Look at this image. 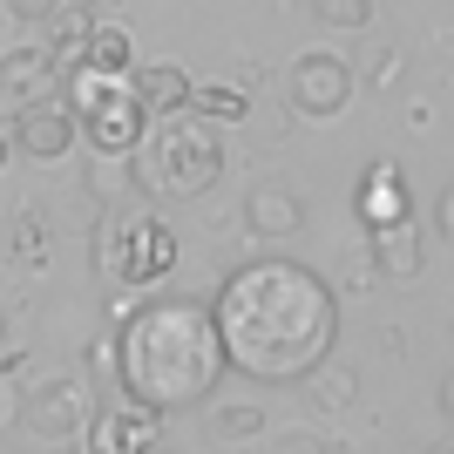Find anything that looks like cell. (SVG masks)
<instances>
[{"instance_id": "cell-1", "label": "cell", "mask_w": 454, "mask_h": 454, "mask_svg": "<svg viewBox=\"0 0 454 454\" xmlns=\"http://www.w3.org/2000/svg\"><path fill=\"white\" fill-rule=\"evenodd\" d=\"M210 325H217L224 366H238L245 380H265V387H292V380L319 373L340 340V292L292 258H258L224 278Z\"/></svg>"}, {"instance_id": "cell-2", "label": "cell", "mask_w": 454, "mask_h": 454, "mask_svg": "<svg viewBox=\"0 0 454 454\" xmlns=\"http://www.w3.org/2000/svg\"><path fill=\"white\" fill-rule=\"evenodd\" d=\"M217 373H224V346H217L210 305L197 299H150L115 333V380L150 414L204 407Z\"/></svg>"}, {"instance_id": "cell-3", "label": "cell", "mask_w": 454, "mask_h": 454, "mask_svg": "<svg viewBox=\"0 0 454 454\" xmlns=\"http://www.w3.org/2000/svg\"><path fill=\"white\" fill-rule=\"evenodd\" d=\"M150 156H156V190H170V197H204L224 176V143L204 115H163Z\"/></svg>"}, {"instance_id": "cell-4", "label": "cell", "mask_w": 454, "mask_h": 454, "mask_svg": "<svg viewBox=\"0 0 454 454\" xmlns=\"http://www.w3.org/2000/svg\"><path fill=\"white\" fill-rule=\"evenodd\" d=\"M95 265L109 271L115 285H156L176 265V238L156 224V217L115 210V217H102V231H95Z\"/></svg>"}, {"instance_id": "cell-5", "label": "cell", "mask_w": 454, "mask_h": 454, "mask_svg": "<svg viewBox=\"0 0 454 454\" xmlns=\"http://www.w3.org/2000/svg\"><path fill=\"white\" fill-rule=\"evenodd\" d=\"M285 102L299 115H312V122H325V115H340L346 102H353V68H346L340 55H299L292 61V75H285Z\"/></svg>"}, {"instance_id": "cell-6", "label": "cell", "mask_w": 454, "mask_h": 454, "mask_svg": "<svg viewBox=\"0 0 454 454\" xmlns=\"http://www.w3.org/2000/svg\"><path fill=\"white\" fill-rule=\"evenodd\" d=\"M14 143H20V156H35V163H61V156L75 150V109H68V102H55V95L20 102Z\"/></svg>"}, {"instance_id": "cell-7", "label": "cell", "mask_w": 454, "mask_h": 454, "mask_svg": "<svg viewBox=\"0 0 454 454\" xmlns=\"http://www.w3.org/2000/svg\"><path fill=\"white\" fill-rule=\"evenodd\" d=\"M150 448H156V414L150 407L122 400V407L89 414V454H150Z\"/></svg>"}, {"instance_id": "cell-8", "label": "cell", "mask_w": 454, "mask_h": 454, "mask_svg": "<svg viewBox=\"0 0 454 454\" xmlns=\"http://www.w3.org/2000/svg\"><path fill=\"white\" fill-rule=\"evenodd\" d=\"M20 414L35 420L41 434L68 441V434H82V427H89V394H82V380H48L41 394L20 400Z\"/></svg>"}, {"instance_id": "cell-9", "label": "cell", "mask_w": 454, "mask_h": 454, "mask_svg": "<svg viewBox=\"0 0 454 454\" xmlns=\"http://www.w3.org/2000/svg\"><path fill=\"white\" fill-rule=\"evenodd\" d=\"M366 251H373V271L380 278H420V258H427V245H420L414 224H387V231H366Z\"/></svg>"}, {"instance_id": "cell-10", "label": "cell", "mask_w": 454, "mask_h": 454, "mask_svg": "<svg viewBox=\"0 0 454 454\" xmlns=\"http://www.w3.org/2000/svg\"><path fill=\"white\" fill-rule=\"evenodd\" d=\"M407 210H414L407 176H400L394 163H380V170L366 176V190H360V224L366 231H387V224H407Z\"/></svg>"}, {"instance_id": "cell-11", "label": "cell", "mask_w": 454, "mask_h": 454, "mask_svg": "<svg viewBox=\"0 0 454 454\" xmlns=\"http://www.w3.org/2000/svg\"><path fill=\"white\" fill-rule=\"evenodd\" d=\"M48 82H55V55H48L41 41H27V48H7V55H0V95L41 102V95H48Z\"/></svg>"}, {"instance_id": "cell-12", "label": "cell", "mask_w": 454, "mask_h": 454, "mask_svg": "<svg viewBox=\"0 0 454 454\" xmlns=\"http://www.w3.org/2000/svg\"><path fill=\"white\" fill-rule=\"evenodd\" d=\"M245 224L258 231V238H292V231L305 224V197H299V190H278V184L251 190V204H245Z\"/></svg>"}, {"instance_id": "cell-13", "label": "cell", "mask_w": 454, "mask_h": 454, "mask_svg": "<svg viewBox=\"0 0 454 454\" xmlns=\"http://www.w3.org/2000/svg\"><path fill=\"white\" fill-rule=\"evenodd\" d=\"M129 89H136V102L150 115H184V102H190L197 82H190L184 68H170V61H156V68H129Z\"/></svg>"}, {"instance_id": "cell-14", "label": "cell", "mask_w": 454, "mask_h": 454, "mask_svg": "<svg viewBox=\"0 0 454 454\" xmlns=\"http://www.w3.org/2000/svg\"><path fill=\"white\" fill-rule=\"evenodd\" d=\"M136 48H129V35H122V27H89V41H82V61H75V68H89V75H115V82H122V75H129V68H136Z\"/></svg>"}, {"instance_id": "cell-15", "label": "cell", "mask_w": 454, "mask_h": 454, "mask_svg": "<svg viewBox=\"0 0 454 454\" xmlns=\"http://www.w3.org/2000/svg\"><path fill=\"white\" fill-rule=\"evenodd\" d=\"M48 27H55V48L48 55L55 61H82V41H89V0H55V14H48Z\"/></svg>"}, {"instance_id": "cell-16", "label": "cell", "mask_w": 454, "mask_h": 454, "mask_svg": "<svg viewBox=\"0 0 454 454\" xmlns=\"http://www.w3.org/2000/svg\"><path fill=\"white\" fill-rule=\"evenodd\" d=\"M89 197H102V204L129 210L136 197V163L129 156H102V163H89Z\"/></svg>"}, {"instance_id": "cell-17", "label": "cell", "mask_w": 454, "mask_h": 454, "mask_svg": "<svg viewBox=\"0 0 454 454\" xmlns=\"http://www.w3.org/2000/svg\"><path fill=\"white\" fill-rule=\"evenodd\" d=\"M190 109L204 115V122H245L251 95L245 89H217V82H197V89H190Z\"/></svg>"}, {"instance_id": "cell-18", "label": "cell", "mask_w": 454, "mask_h": 454, "mask_svg": "<svg viewBox=\"0 0 454 454\" xmlns=\"http://www.w3.org/2000/svg\"><path fill=\"white\" fill-rule=\"evenodd\" d=\"M210 434L217 441H251V434H265V414H258V407H217V414H210Z\"/></svg>"}, {"instance_id": "cell-19", "label": "cell", "mask_w": 454, "mask_h": 454, "mask_svg": "<svg viewBox=\"0 0 454 454\" xmlns=\"http://www.w3.org/2000/svg\"><path fill=\"white\" fill-rule=\"evenodd\" d=\"M312 14L325 27H346V35H360L366 20H373V0H312Z\"/></svg>"}, {"instance_id": "cell-20", "label": "cell", "mask_w": 454, "mask_h": 454, "mask_svg": "<svg viewBox=\"0 0 454 454\" xmlns=\"http://www.w3.org/2000/svg\"><path fill=\"white\" fill-rule=\"evenodd\" d=\"M305 380H319V387H312L319 407H346V400H353V373H305Z\"/></svg>"}, {"instance_id": "cell-21", "label": "cell", "mask_w": 454, "mask_h": 454, "mask_svg": "<svg viewBox=\"0 0 454 454\" xmlns=\"http://www.w3.org/2000/svg\"><path fill=\"white\" fill-rule=\"evenodd\" d=\"M20 400H27V394H20V380L0 373V434H7V427H20Z\"/></svg>"}, {"instance_id": "cell-22", "label": "cell", "mask_w": 454, "mask_h": 454, "mask_svg": "<svg viewBox=\"0 0 454 454\" xmlns=\"http://www.w3.org/2000/svg\"><path fill=\"white\" fill-rule=\"evenodd\" d=\"M380 278V271H373V251H353V258H346V292H366V285H373Z\"/></svg>"}, {"instance_id": "cell-23", "label": "cell", "mask_w": 454, "mask_h": 454, "mask_svg": "<svg viewBox=\"0 0 454 454\" xmlns=\"http://www.w3.org/2000/svg\"><path fill=\"white\" fill-rule=\"evenodd\" d=\"M271 454H325V441H319V434H305V427H292V434L271 441Z\"/></svg>"}, {"instance_id": "cell-24", "label": "cell", "mask_w": 454, "mask_h": 454, "mask_svg": "<svg viewBox=\"0 0 454 454\" xmlns=\"http://www.w3.org/2000/svg\"><path fill=\"white\" fill-rule=\"evenodd\" d=\"M400 75H407V61H400V55H387V61H380V68H373V82H380V89H394Z\"/></svg>"}, {"instance_id": "cell-25", "label": "cell", "mask_w": 454, "mask_h": 454, "mask_svg": "<svg viewBox=\"0 0 454 454\" xmlns=\"http://www.w3.org/2000/svg\"><path fill=\"white\" fill-rule=\"evenodd\" d=\"M7 7H14V14H27V20H48V14H55V0H7Z\"/></svg>"}, {"instance_id": "cell-26", "label": "cell", "mask_w": 454, "mask_h": 454, "mask_svg": "<svg viewBox=\"0 0 454 454\" xmlns=\"http://www.w3.org/2000/svg\"><path fill=\"white\" fill-rule=\"evenodd\" d=\"M0 163H7V129H0Z\"/></svg>"}, {"instance_id": "cell-27", "label": "cell", "mask_w": 454, "mask_h": 454, "mask_svg": "<svg viewBox=\"0 0 454 454\" xmlns=\"http://www.w3.org/2000/svg\"><path fill=\"white\" fill-rule=\"evenodd\" d=\"M427 454H454V448H427Z\"/></svg>"}, {"instance_id": "cell-28", "label": "cell", "mask_w": 454, "mask_h": 454, "mask_svg": "<svg viewBox=\"0 0 454 454\" xmlns=\"http://www.w3.org/2000/svg\"><path fill=\"white\" fill-rule=\"evenodd\" d=\"M0 454H7V448H0Z\"/></svg>"}, {"instance_id": "cell-29", "label": "cell", "mask_w": 454, "mask_h": 454, "mask_svg": "<svg viewBox=\"0 0 454 454\" xmlns=\"http://www.w3.org/2000/svg\"><path fill=\"white\" fill-rule=\"evenodd\" d=\"M325 454H333V448H325Z\"/></svg>"}]
</instances>
